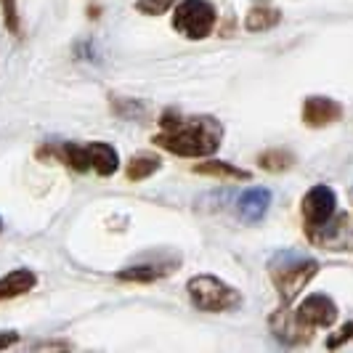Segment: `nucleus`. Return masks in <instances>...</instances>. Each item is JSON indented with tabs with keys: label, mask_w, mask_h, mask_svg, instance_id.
I'll use <instances>...</instances> for the list:
<instances>
[{
	"label": "nucleus",
	"mask_w": 353,
	"mask_h": 353,
	"mask_svg": "<svg viewBox=\"0 0 353 353\" xmlns=\"http://www.w3.org/2000/svg\"><path fill=\"white\" fill-rule=\"evenodd\" d=\"M159 128L162 133H157L152 141L176 157H210L223 141V125L210 114L183 117L170 109L159 117Z\"/></svg>",
	"instance_id": "nucleus-1"
},
{
	"label": "nucleus",
	"mask_w": 353,
	"mask_h": 353,
	"mask_svg": "<svg viewBox=\"0 0 353 353\" xmlns=\"http://www.w3.org/2000/svg\"><path fill=\"white\" fill-rule=\"evenodd\" d=\"M48 157L59 159L61 165H67L77 173H99L101 178L114 176L120 170V154L112 143L106 141H93V143H74V141H64V143H43L37 157Z\"/></svg>",
	"instance_id": "nucleus-2"
},
{
	"label": "nucleus",
	"mask_w": 353,
	"mask_h": 353,
	"mask_svg": "<svg viewBox=\"0 0 353 353\" xmlns=\"http://www.w3.org/2000/svg\"><path fill=\"white\" fill-rule=\"evenodd\" d=\"M186 292L194 303V308L199 311H208V314H223V311H234L239 308L242 295L231 287V284L221 282L218 276L212 274H199L192 276L186 284Z\"/></svg>",
	"instance_id": "nucleus-3"
},
{
	"label": "nucleus",
	"mask_w": 353,
	"mask_h": 353,
	"mask_svg": "<svg viewBox=\"0 0 353 353\" xmlns=\"http://www.w3.org/2000/svg\"><path fill=\"white\" fill-rule=\"evenodd\" d=\"M218 21L210 0H181L173 11V30L186 40H205Z\"/></svg>",
	"instance_id": "nucleus-4"
},
{
	"label": "nucleus",
	"mask_w": 353,
	"mask_h": 353,
	"mask_svg": "<svg viewBox=\"0 0 353 353\" xmlns=\"http://www.w3.org/2000/svg\"><path fill=\"white\" fill-rule=\"evenodd\" d=\"M316 261H311V258H292V261L271 265V282L279 290L284 303H292L305 290V284L316 276Z\"/></svg>",
	"instance_id": "nucleus-5"
},
{
	"label": "nucleus",
	"mask_w": 353,
	"mask_h": 353,
	"mask_svg": "<svg viewBox=\"0 0 353 353\" xmlns=\"http://www.w3.org/2000/svg\"><path fill=\"white\" fill-rule=\"evenodd\" d=\"M335 215H337V194L330 186L319 183V186H314L308 194L303 196V218H305V226L308 229L324 226Z\"/></svg>",
	"instance_id": "nucleus-6"
},
{
	"label": "nucleus",
	"mask_w": 353,
	"mask_h": 353,
	"mask_svg": "<svg viewBox=\"0 0 353 353\" xmlns=\"http://www.w3.org/2000/svg\"><path fill=\"white\" fill-rule=\"evenodd\" d=\"M308 239L316 242L321 248L337 250V252H345V250L353 248V226L348 215H335L332 221H327L324 226H316V229H308Z\"/></svg>",
	"instance_id": "nucleus-7"
},
{
	"label": "nucleus",
	"mask_w": 353,
	"mask_h": 353,
	"mask_svg": "<svg viewBox=\"0 0 353 353\" xmlns=\"http://www.w3.org/2000/svg\"><path fill=\"white\" fill-rule=\"evenodd\" d=\"M181 265V258H157V261H136V263L125 265L117 271V279L123 282H139V284H149L157 282V279H165L170 276Z\"/></svg>",
	"instance_id": "nucleus-8"
},
{
	"label": "nucleus",
	"mask_w": 353,
	"mask_h": 353,
	"mask_svg": "<svg viewBox=\"0 0 353 353\" xmlns=\"http://www.w3.org/2000/svg\"><path fill=\"white\" fill-rule=\"evenodd\" d=\"M271 330H274L276 340L284 343V345L308 343V340L314 337V330H311V327H305L301 319H298V311H290V308H287V303H284L282 308H276V311H274V316H271Z\"/></svg>",
	"instance_id": "nucleus-9"
},
{
	"label": "nucleus",
	"mask_w": 353,
	"mask_h": 353,
	"mask_svg": "<svg viewBox=\"0 0 353 353\" xmlns=\"http://www.w3.org/2000/svg\"><path fill=\"white\" fill-rule=\"evenodd\" d=\"M298 319H301L305 327H311V330L330 327V324L337 319V305L332 303V298H327V295L316 292V295H308V298L301 303Z\"/></svg>",
	"instance_id": "nucleus-10"
},
{
	"label": "nucleus",
	"mask_w": 353,
	"mask_h": 353,
	"mask_svg": "<svg viewBox=\"0 0 353 353\" xmlns=\"http://www.w3.org/2000/svg\"><path fill=\"white\" fill-rule=\"evenodd\" d=\"M343 117V106L330 96H308L303 104V123L308 128H324Z\"/></svg>",
	"instance_id": "nucleus-11"
},
{
	"label": "nucleus",
	"mask_w": 353,
	"mask_h": 353,
	"mask_svg": "<svg viewBox=\"0 0 353 353\" xmlns=\"http://www.w3.org/2000/svg\"><path fill=\"white\" fill-rule=\"evenodd\" d=\"M35 284H37V276L35 271H30V268H14V271H8L6 276H0V303L27 295L30 290H35Z\"/></svg>",
	"instance_id": "nucleus-12"
},
{
	"label": "nucleus",
	"mask_w": 353,
	"mask_h": 353,
	"mask_svg": "<svg viewBox=\"0 0 353 353\" xmlns=\"http://www.w3.org/2000/svg\"><path fill=\"white\" fill-rule=\"evenodd\" d=\"M271 205V192L268 189H248L242 192L239 199H236V210H239V218L248 221V223H255L261 221Z\"/></svg>",
	"instance_id": "nucleus-13"
},
{
	"label": "nucleus",
	"mask_w": 353,
	"mask_h": 353,
	"mask_svg": "<svg viewBox=\"0 0 353 353\" xmlns=\"http://www.w3.org/2000/svg\"><path fill=\"white\" fill-rule=\"evenodd\" d=\"M194 173L199 176H210V178H223V181H250V173L231 165V162H223V159H208V162H199L194 165Z\"/></svg>",
	"instance_id": "nucleus-14"
},
{
	"label": "nucleus",
	"mask_w": 353,
	"mask_h": 353,
	"mask_svg": "<svg viewBox=\"0 0 353 353\" xmlns=\"http://www.w3.org/2000/svg\"><path fill=\"white\" fill-rule=\"evenodd\" d=\"M159 168H162V159L157 154H136L128 162L125 176H128V181H146L149 176H154Z\"/></svg>",
	"instance_id": "nucleus-15"
},
{
	"label": "nucleus",
	"mask_w": 353,
	"mask_h": 353,
	"mask_svg": "<svg viewBox=\"0 0 353 353\" xmlns=\"http://www.w3.org/2000/svg\"><path fill=\"white\" fill-rule=\"evenodd\" d=\"M279 19H282V14H279L276 8L255 6L248 17H245V27H248L250 32H265V30L276 27V24H279Z\"/></svg>",
	"instance_id": "nucleus-16"
},
{
	"label": "nucleus",
	"mask_w": 353,
	"mask_h": 353,
	"mask_svg": "<svg viewBox=\"0 0 353 353\" xmlns=\"http://www.w3.org/2000/svg\"><path fill=\"white\" fill-rule=\"evenodd\" d=\"M258 165L263 170H271V173H279V170H287L292 168V154L284 152V149H268L258 157Z\"/></svg>",
	"instance_id": "nucleus-17"
},
{
	"label": "nucleus",
	"mask_w": 353,
	"mask_h": 353,
	"mask_svg": "<svg viewBox=\"0 0 353 353\" xmlns=\"http://www.w3.org/2000/svg\"><path fill=\"white\" fill-rule=\"evenodd\" d=\"M0 14H3V24L11 35H21V19H19V3L17 0H0Z\"/></svg>",
	"instance_id": "nucleus-18"
},
{
	"label": "nucleus",
	"mask_w": 353,
	"mask_h": 353,
	"mask_svg": "<svg viewBox=\"0 0 353 353\" xmlns=\"http://www.w3.org/2000/svg\"><path fill=\"white\" fill-rule=\"evenodd\" d=\"M178 0H136V11H141L146 17H159L165 11H170Z\"/></svg>",
	"instance_id": "nucleus-19"
},
{
	"label": "nucleus",
	"mask_w": 353,
	"mask_h": 353,
	"mask_svg": "<svg viewBox=\"0 0 353 353\" xmlns=\"http://www.w3.org/2000/svg\"><path fill=\"white\" fill-rule=\"evenodd\" d=\"M351 337H353V324H348V327H343L335 337H330V340H327V348H340V345H343V343H348Z\"/></svg>",
	"instance_id": "nucleus-20"
},
{
	"label": "nucleus",
	"mask_w": 353,
	"mask_h": 353,
	"mask_svg": "<svg viewBox=\"0 0 353 353\" xmlns=\"http://www.w3.org/2000/svg\"><path fill=\"white\" fill-rule=\"evenodd\" d=\"M17 340H19L17 332H0V351H3V348H8V345H14Z\"/></svg>",
	"instance_id": "nucleus-21"
},
{
	"label": "nucleus",
	"mask_w": 353,
	"mask_h": 353,
	"mask_svg": "<svg viewBox=\"0 0 353 353\" xmlns=\"http://www.w3.org/2000/svg\"><path fill=\"white\" fill-rule=\"evenodd\" d=\"M37 348H46V351H56V348H70V343H43Z\"/></svg>",
	"instance_id": "nucleus-22"
},
{
	"label": "nucleus",
	"mask_w": 353,
	"mask_h": 353,
	"mask_svg": "<svg viewBox=\"0 0 353 353\" xmlns=\"http://www.w3.org/2000/svg\"><path fill=\"white\" fill-rule=\"evenodd\" d=\"M0 231H3V221H0Z\"/></svg>",
	"instance_id": "nucleus-23"
}]
</instances>
